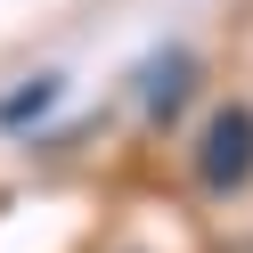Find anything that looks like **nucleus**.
Masks as SVG:
<instances>
[{"label": "nucleus", "instance_id": "nucleus-4", "mask_svg": "<svg viewBox=\"0 0 253 253\" xmlns=\"http://www.w3.org/2000/svg\"><path fill=\"white\" fill-rule=\"evenodd\" d=\"M220 253H253V245H245V237H237V245H220Z\"/></svg>", "mask_w": 253, "mask_h": 253}, {"label": "nucleus", "instance_id": "nucleus-2", "mask_svg": "<svg viewBox=\"0 0 253 253\" xmlns=\"http://www.w3.org/2000/svg\"><path fill=\"white\" fill-rule=\"evenodd\" d=\"M188 90H196V57L188 49H164L147 74H139V106H147V123H171L188 106Z\"/></svg>", "mask_w": 253, "mask_h": 253}, {"label": "nucleus", "instance_id": "nucleus-1", "mask_svg": "<svg viewBox=\"0 0 253 253\" xmlns=\"http://www.w3.org/2000/svg\"><path fill=\"white\" fill-rule=\"evenodd\" d=\"M188 164H196V188L204 196H245L253 188V106H212L196 131V147H188Z\"/></svg>", "mask_w": 253, "mask_h": 253}, {"label": "nucleus", "instance_id": "nucleus-3", "mask_svg": "<svg viewBox=\"0 0 253 253\" xmlns=\"http://www.w3.org/2000/svg\"><path fill=\"white\" fill-rule=\"evenodd\" d=\"M57 98H66V82H57V74H33L25 90H8V98H0V131H25V123H41Z\"/></svg>", "mask_w": 253, "mask_h": 253}]
</instances>
